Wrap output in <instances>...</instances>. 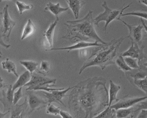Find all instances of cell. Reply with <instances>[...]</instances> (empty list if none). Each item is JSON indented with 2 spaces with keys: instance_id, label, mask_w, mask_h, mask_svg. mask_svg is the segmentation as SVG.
<instances>
[{
  "instance_id": "f546056e",
  "label": "cell",
  "mask_w": 147,
  "mask_h": 118,
  "mask_svg": "<svg viewBox=\"0 0 147 118\" xmlns=\"http://www.w3.org/2000/svg\"><path fill=\"white\" fill-rule=\"evenodd\" d=\"M134 112L142 109H147V99L142 101L133 107Z\"/></svg>"
},
{
  "instance_id": "1f68e13d",
  "label": "cell",
  "mask_w": 147,
  "mask_h": 118,
  "mask_svg": "<svg viewBox=\"0 0 147 118\" xmlns=\"http://www.w3.org/2000/svg\"><path fill=\"white\" fill-rule=\"evenodd\" d=\"M40 69L43 72L48 73L50 70V63L47 61H41Z\"/></svg>"
},
{
  "instance_id": "cb8c5ba5",
  "label": "cell",
  "mask_w": 147,
  "mask_h": 118,
  "mask_svg": "<svg viewBox=\"0 0 147 118\" xmlns=\"http://www.w3.org/2000/svg\"><path fill=\"white\" fill-rule=\"evenodd\" d=\"M132 80L135 86L140 90L144 92L147 96V77L144 78Z\"/></svg>"
},
{
  "instance_id": "4fadbf2b",
  "label": "cell",
  "mask_w": 147,
  "mask_h": 118,
  "mask_svg": "<svg viewBox=\"0 0 147 118\" xmlns=\"http://www.w3.org/2000/svg\"><path fill=\"white\" fill-rule=\"evenodd\" d=\"M74 13L76 19H78L79 16L80 12L83 6L86 4L84 0H65Z\"/></svg>"
},
{
  "instance_id": "ffe728a7",
  "label": "cell",
  "mask_w": 147,
  "mask_h": 118,
  "mask_svg": "<svg viewBox=\"0 0 147 118\" xmlns=\"http://www.w3.org/2000/svg\"><path fill=\"white\" fill-rule=\"evenodd\" d=\"M20 63L22 66H24L26 69L31 73V74H32L35 71H36L38 73L45 75L44 73L38 69V64L36 61H20Z\"/></svg>"
},
{
  "instance_id": "30bf717a",
  "label": "cell",
  "mask_w": 147,
  "mask_h": 118,
  "mask_svg": "<svg viewBox=\"0 0 147 118\" xmlns=\"http://www.w3.org/2000/svg\"><path fill=\"white\" fill-rule=\"evenodd\" d=\"M27 100L28 105L30 108L29 114L32 113L33 111L37 109L43 108L47 104H48L47 101L37 96L32 91H27Z\"/></svg>"
},
{
  "instance_id": "ac0fdd59",
  "label": "cell",
  "mask_w": 147,
  "mask_h": 118,
  "mask_svg": "<svg viewBox=\"0 0 147 118\" xmlns=\"http://www.w3.org/2000/svg\"><path fill=\"white\" fill-rule=\"evenodd\" d=\"M69 8H63L60 6V3L54 4L50 2L47 4V6L44 9V10L46 11H49L51 12L55 16L56 18L58 17L61 13L66 12L69 10Z\"/></svg>"
},
{
  "instance_id": "f1b7e54d",
  "label": "cell",
  "mask_w": 147,
  "mask_h": 118,
  "mask_svg": "<svg viewBox=\"0 0 147 118\" xmlns=\"http://www.w3.org/2000/svg\"><path fill=\"white\" fill-rule=\"evenodd\" d=\"M138 16L140 18L147 20V13L144 12H130L126 13H122L120 15L119 18H121L122 16Z\"/></svg>"
},
{
  "instance_id": "4316f807",
  "label": "cell",
  "mask_w": 147,
  "mask_h": 118,
  "mask_svg": "<svg viewBox=\"0 0 147 118\" xmlns=\"http://www.w3.org/2000/svg\"><path fill=\"white\" fill-rule=\"evenodd\" d=\"M124 58L126 63L131 69H137L139 68L138 61L137 59L130 57H124Z\"/></svg>"
},
{
  "instance_id": "484cf974",
  "label": "cell",
  "mask_w": 147,
  "mask_h": 118,
  "mask_svg": "<svg viewBox=\"0 0 147 118\" xmlns=\"http://www.w3.org/2000/svg\"><path fill=\"white\" fill-rule=\"evenodd\" d=\"M15 4L20 15H22L25 11L31 10L34 8L32 5H27L24 2H20L18 1H16Z\"/></svg>"
},
{
  "instance_id": "7402d4cb",
  "label": "cell",
  "mask_w": 147,
  "mask_h": 118,
  "mask_svg": "<svg viewBox=\"0 0 147 118\" xmlns=\"http://www.w3.org/2000/svg\"><path fill=\"white\" fill-rule=\"evenodd\" d=\"M116 110L115 109H112L111 107L107 106L102 111L98 114L95 118H114L116 116Z\"/></svg>"
},
{
  "instance_id": "3957f363",
  "label": "cell",
  "mask_w": 147,
  "mask_h": 118,
  "mask_svg": "<svg viewBox=\"0 0 147 118\" xmlns=\"http://www.w3.org/2000/svg\"><path fill=\"white\" fill-rule=\"evenodd\" d=\"M121 37L118 39H114L106 44L97 47L94 50L90 57L86 60L79 70L80 75L86 69L92 66H98L102 70L107 67L115 64L114 60L117 54L120 46L126 38Z\"/></svg>"
},
{
  "instance_id": "6da1fadb",
  "label": "cell",
  "mask_w": 147,
  "mask_h": 118,
  "mask_svg": "<svg viewBox=\"0 0 147 118\" xmlns=\"http://www.w3.org/2000/svg\"><path fill=\"white\" fill-rule=\"evenodd\" d=\"M68 105L74 117L95 118L109 105L106 81L95 77L79 83L69 95Z\"/></svg>"
},
{
  "instance_id": "e575fe53",
  "label": "cell",
  "mask_w": 147,
  "mask_h": 118,
  "mask_svg": "<svg viewBox=\"0 0 147 118\" xmlns=\"http://www.w3.org/2000/svg\"><path fill=\"white\" fill-rule=\"evenodd\" d=\"M140 22L142 23V24L143 26L144 27V29L145 30V32L147 33V25H146L145 22H144V20L143 19H140Z\"/></svg>"
},
{
  "instance_id": "603a6c76",
  "label": "cell",
  "mask_w": 147,
  "mask_h": 118,
  "mask_svg": "<svg viewBox=\"0 0 147 118\" xmlns=\"http://www.w3.org/2000/svg\"><path fill=\"white\" fill-rule=\"evenodd\" d=\"M115 63L119 69H121L123 72H128L132 69L128 66L124 58L121 55L117 57V59H116Z\"/></svg>"
},
{
  "instance_id": "44dd1931",
  "label": "cell",
  "mask_w": 147,
  "mask_h": 118,
  "mask_svg": "<svg viewBox=\"0 0 147 118\" xmlns=\"http://www.w3.org/2000/svg\"><path fill=\"white\" fill-rule=\"evenodd\" d=\"M1 65L3 69L7 70L9 73H12L16 77L18 78L19 76L16 71V65L13 61L7 58L5 61H2Z\"/></svg>"
},
{
  "instance_id": "7c38bea8",
  "label": "cell",
  "mask_w": 147,
  "mask_h": 118,
  "mask_svg": "<svg viewBox=\"0 0 147 118\" xmlns=\"http://www.w3.org/2000/svg\"><path fill=\"white\" fill-rule=\"evenodd\" d=\"M102 44H99L98 42L95 41L94 42H88L84 41H80L75 44L68 47H58V48H53L50 49H47L46 51H61V50H66L68 51V52H70L71 51L79 49H84L88 47H97L101 46Z\"/></svg>"
},
{
  "instance_id": "5bb4252c",
  "label": "cell",
  "mask_w": 147,
  "mask_h": 118,
  "mask_svg": "<svg viewBox=\"0 0 147 118\" xmlns=\"http://www.w3.org/2000/svg\"><path fill=\"white\" fill-rule=\"evenodd\" d=\"M121 86L115 84L112 80H110V87L108 91L109 94V105L108 106L112 105L114 101H118L119 99H117V95L121 89Z\"/></svg>"
},
{
  "instance_id": "e0dca14e",
  "label": "cell",
  "mask_w": 147,
  "mask_h": 118,
  "mask_svg": "<svg viewBox=\"0 0 147 118\" xmlns=\"http://www.w3.org/2000/svg\"><path fill=\"white\" fill-rule=\"evenodd\" d=\"M131 71L127 72L129 77L133 79H140L144 78L147 77V67L144 65H142V63L140 65L139 68L137 69H132Z\"/></svg>"
},
{
  "instance_id": "d6986e66",
  "label": "cell",
  "mask_w": 147,
  "mask_h": 118,
  "mask_svg": "<svg viewBox=\"0 0 147 118\" xmlns=\"http://www.w3.org/2000/svg\"><path fill=\"white\" fill-rule=\"evenodd\" d=\"M36 29V27L32 20L30 19L28 20V22L23 29L21 37V40H23L33 35L35 32Z\"/></svg>"
},
{
  "instance_id": "d590c367",
  "label": "cell",
  "mask_w": 147,
  "mask_h": 118,
  "mask_svg": "<svg viewBox=\"0 0 147 118\" xmlns=\"http://www.w3.org/2000/svg\"><path fill=\"white\" fill-rule=\"evenodd\" d=\"M139 3H142L147 6V0H137Z\"/></svg>"
},
{
  "instance_id": "836d02e7",
  "label": "cell",
  "mask_w": 147,
  "mask_h": 118,
  "mask_svg": "<svg viewBox=\"0 0 147 118\" xmlns=\"http://www.w3.org/2000/svg\"><path fill=\"white\" fill-rule=\"evenodd\" d=\"M141 111L140 112L137 118H147V109H142Z\"/></svg>"
},
{
  "instance_id": "f35d334b",
  "label": "cell",
  "mask_w": 147,
  "mask_h": 118,
  "mask_svg": "<svg viewBox=\"0 0 147 118\" xmlns=\"http://www.w3.org/2000/svg\"><path fill=\"white\" fill-rule=\"evenodd\" d=\"M116 1H117V0H116ZM120 1H121H121H122V0H120Z\"/></svg>"
},
{
  "instance_id": "ba28073f",
  "label": "cell",
  "mask_w": 147,
  "mask_h": 118,
  "mask_svg": "<svg viewBox=\"0 0 147 118\" xmlns=\"http://www.w3.org/2000/svg\"><path fill=\"white\" fill-rule=\"evenodd\" d=\"M117 20L121 21L129 30V36H127L131 41L134 42L140 45L142 44L143 39V29L144 27L142 24L134 25L129 24L122 20L121 18H117Z\"/></svg>"
},
{
  "instance_id": "4dcf8cb0",
  "label": "cell",
  "mask_w": 147,
  "mask_h": 118,
  "mask_svg": "<svg viewBox=\"0 0 147 118\" xmlns=\"http://www.w3.org/2000/svg\"><path fill=\"white\" fill-rule=\"evenodd\" d=\"M23 96L22 87H20L18 88V90L14 93L13 101V105H16L17 104L20 100L23 97Z\"/></svg>"
},
{
  "instance_id": "7a4b0ae2",
  "label": "cell",
  "mask_w": 147,
  "mask_h": 118,
  "mask_svg": "<svg viewBox=\"0 0 147 118\" xmlns=\"http://www.w3.org/2000/svg\"><path fill=\"white\" fill-rule=\"evenodd\" d=\"M92 13V11H89L83 18L66 21L65 24L67 27V32L62 38L80 41L91 39L102 44H106L107 42L102 40L96 32Z\"/></svg>"
},
{
  "instance_id": "277c9868",
  "label": "cell",
  "mask_w": 147,
  "mask_h": 118,
  "mask_svg": "<svg viewBox=\"0 0 147 118\" xmlns=\"http://www.w3.org/2000/svg\"><path fill=\"white\" fill-rule=\"evenodd\" d=\"M131 4L132 3H130L129 5H128L126 7L122 8L121 10H113L112 9H110L108 7L107 1H103V3L102 5V6L104 8V12L99 14L95 19H94L95 25L98 26L100 22H102V21L105 22V25L104 27V31L105 33H106L109 24L113 20L117 19L120 15L121 13H123L125 9H127L128 7H129Z\"/></svg>"
},
{
  "instance_id": "83f0119b",
  "label": "cell",
  "mask_w": 147,
  "mask_h": 118,
  "mask_svg": "<svg viewBox=\"0 0 147 118\" xmlns=\"http://www.w3.org/2000/svg\"><path fill=\"white\" fill-rule=\"evenodd\" d=\"M61 110L59 107L55 106L53 104H48L47 107L46 112L48 114L52 115H59Z\"/></svg>"
},
{
  "instance_id": "d6a6232c",
  "label": "cell",
  "mask_w": 147,
  "mask_h": 118,
  "mask_svg": "<svg viewBox=\"0 0 147 118\" xmlns=\"http://www.w3.org/2000/svg\"><path fill=\"white\" fill-rule=\"evenodd\" d=\"M59 115H60L61 117L63 118H71L74 117L73 115H71L68 112L62 110H61L60 112Z\"/></svg>"
},
{
  "instance_id": "5b68a950",
  "label": "cell",
  "mask_w": 147,
  "mask_h": 118,
  "mask_svg": "<svg viewBox=\"0 0 147 118\" xmlns=\"http://www.w3.org/2000/svg\"><path fill=\"white\" fill-rule=\"evenodd\" d=\"M56 79L41 76L38 73H33L31 80L24 86L27 87L26 91H42L47 88L54 86Z\"/></svg>"
},
{
  "instance_id": "9c48e42d",
  "label": "cell",
  "mask_w": 147,
  "mask_h": 118,
  "mask_svg": "<svg viewBox=\"0 0 147 118\" xmlns=\"http://www.w3.org/2000/svg\"><path fill=\"white\" fill-rule=\"evenodd\" d=\"M131 44L128 50L121 54L123 57H130L137 59L138 61L139 65L142 63V61L145 58L144 53V47L131 41Z\"/></svg>"
},
{
  "instance_id": "d4e9b609",
  "label": "cell",
  "mask_w": 147,
  "mask_h": 118,
  "mask_svg": "<svg viewBox=\"0 0 147 118\" xmlns=\"http://www.w3.org/2000/svg\"><path fill=\"white\" fill-rule=\"evenodd\" d=\"M133 112V107L127 109H120L117 110L116 116L117 118H125L130 115Z\"/></svg>"
},
{
  "instance_id": "8992f818",
  "label": "cell",
  "mask_w": 147,
  "mask_h": 118,
  "mask_svg": "<svg viewBox=\"0 0 147 118\" xmlns=\"http://www.w3.org/2000/svg\"><path fill=\"white\" fill-rule=\"evenodd\" d=\"M9 5H6L1 13L2 26L1 29V35L7 40H9V37L11 31L16 25V22L11 19L9 14L8 8Z\"/></svg>"
},
{
  "instance_id": "74e56055",
  "label": "cell",
  "mask_w": 147,
  "mask_h": 118,
  "mask_svg": "<svg viewBox=\"0 0 147 118\" xmlns=\"http://www.w3.org/2000/svg\"><path fill=\"white\" fill-rule=\"evenodd\" d=\"M5 1V0H0L1 2V1ZM10 1H11V0H10Z\"/></svg>"
},
{
  "instance_id": "8fae6325",
  "label": "cell",
  "mask_w": 147,
  "mask_h": 118,
  "mask_svg": "<svg viewBox=\"0 0 147 118\" xmlns=\"http://www.w3.org/2000/svg\"><path fill=\"white\" fill-rule=\"evenodd\" d=\"M147 99V96L144 97L135 98L123 97L121 100H119L117 103L114 104V105H112L110 107L112 109H115L116 110L120 109L130 108L133 107L136 104Z\"/></svg>"
},
{
  "instance_id": "2e32d148",
  "label": "cell",
  "mask_w": 147,
  "mask_h": 118,
  "mask_svg": "<svg viewBox=\"0 0 147 118\" xmlns=\"http://www.w3.org/2000/svg\"><path fill=\"white\" fill-rule=\"evenodd\" d=\"M32 74L28 70L19 76L18 78L13 86V89L14 91L15 90L20 87H23L28 82L31 80Z\"/></svg>"
},
{
  "instance_id": "52a82bcc",
  "label": "cell",
  "mask_w": 147,
  "mask_h": 118,
  "mask_svg": "<svg viewBox=\"0 0 147 118\" xmlns=\"http://www.w3.org/2000/svg\"><path fill=\"white\" fill-rule=\"evenodd\" d=\"M75 86L69 87L66 89L64 88H54L50 91H42L43 96L46 97L48 104L56 103L61 105L65 106L62 101V99L66 96V93L70 90L74 88Z\"/></svg>"
},
{
  "instance_id": "9a60e30c",
  "label": "cell",
  "mask_w": 147,
  "mask_h": 118,
  "mask_svg": "<svg viewBox=\"0 0 147 118\" xmlns=\"http://www.w3.org/2000/svg\"><path fill=\"white\" fill-rule=\"evenodd\" d=\"M59 21V18H56V20L49 25L48 28L44 32L43 36L46 37L47 41L49 43V46L51 48L53 46V39H54V33L55 28Z\"/></svg>"
},
{
  "instance_id": "8d00e7d4",
  "label": "cell",
  "mask_w": 147,
  "mask_h": 118,
  "mask_svg": "<svg viewBox=\"0 0 147 118\" xmlns=\"http://www.w3.org/2000/svg\"><path fill=\"white\" fill-rule=\"evenodd\" d=\"M143 64L144 66H146V67H147V62H146V63H144Z\"/></svg>"
}]
</instances>
